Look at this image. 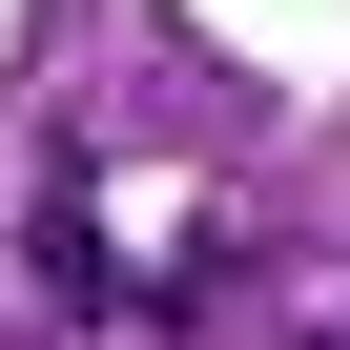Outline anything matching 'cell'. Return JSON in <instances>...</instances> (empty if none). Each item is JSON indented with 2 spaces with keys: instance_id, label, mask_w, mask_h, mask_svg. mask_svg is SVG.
Masks as SVG:
<instances>
[]
</instances>
